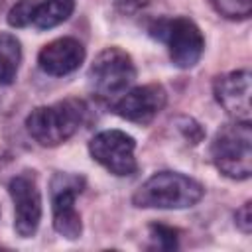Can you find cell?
<instances>
[{"label": "cell", "mask_w": 252, "mask_h": 252, "mask_svg": "<svg viewBox=\"0 0 252 252\" xmlns=\"http://www.w3.org/2000/svg\"><path fill=\"white\" fill-rule=\"evenodd\" d=\"M203 195L205 187L197 179L179 171H158L136 189L132 203L138 209H187Z\"/></svg>", "instance_id": "1"}, {"label": "cell", "mask_w": 252, "mask_h": 252, "mask_svg": "<svg viewBox=\"0 0 252 252\" xmlns=\"http://www.w3.org/2000/svg\"><path fill=\"white\" fill-rule=\"evenodd\" d=\"M87 106L79 98H65L33 108L26 118L28 134L43 148L67 142L83 124Z\"/></svg>", "instance_id": "2"}, {"label": "cell", "mask_w": 252, "mask_h": 252, "mask_svg": "<svg viewBox=\"0 0 252 252\" xmlns=\"http://www.w3.org/2000/svg\"><path fill=\"white\" fill-rule=\"evenodd\" d=\"M215 167L230 179H248L252 173V128L250 122H228L220 126L211 142Z\"/></svg>", "instance_id": "3"}, {"label": "cell", "mask_w": 252, "mask_h": 252, "mask_svg": "<svg viewBox=\"0 0 252 252\" xmlns=\"http://www.w3.org/2000/svg\"><path fill=\"white\" fill-rule=\"evenodd\" d=\"M150 35L163 41L169 59L179 69H191L205 51V37L199 26L189 18H161L150 26Z\"/></svg>", "instance_id": "4"}, {"label": "cell", "mask_w": 252, "mask_h": 252, "mask_svg": "<svg viewBox=\"0 0 252 252\" xmlns=\"http://www.w3.org/2000/svg\"><path fill=\"white\" fill-rule=\"evenodd\" d=\"M136 79V65L132 57L120 47L102 49L89 67L91 91L102 100H116Z\"/></svg>", "instance_id": "5"}, {"label": "cell", "mask_w": 252, "mask_h": 252, "mask_svg": "<svg viewBox=\"0 0 252 252\" xmlns=\"http://www.w3.org/2000/svg\"><path fill=\"white\" fill-rule=\"evenodd\" d=\"M51 213L53 228L67 240H77L83 234L81 215L75 209V199L85 187V177L75 173H55L51 183Z\"/></svg>", "instance_id": "6"}, {"label": "cell", "mask_w": 252, "mask_h": 252, "mask_svg": "<svg viewBox=\"0 0 252 252\" xmlns=\"http://www.w3.org/2000/svg\"><path fill=\"white\" fill-rule=\"evenodd\" d=\"M134 150L136 140L122 130H102L89 142L93 159L118 177L134 175L138 171Z\"/></svg>", "instance_id": "7"}, {"label": "cell", "mask_w": 252, "mask_h": 252, "mask_svg": "<svg viewBox=\"0 0 252 252\" xmlns=\"http://www.w3.org/2000/svg\"><path fill=\"white\" fill-rule=\"evenodd\" d=\"M8 193L14 203V230L22 238L37 232L41 220V193L32 171L18 173L8 183Z\"/></svg>", "instance_id": "8"}, {"label": "cell", "mask_w": 252, "mask_h": 252, "mask_svg": "<svg viewBox=\"0 0 252 252\" xmlns=\"http://www.w3.org/2000/svg\"><path fill=\"white\" fill-rule=\"evenodd\" d=\"M167 102V93L161 85L150 83L136 87L132 91H126L122 96H118L112 102V110L134 124H150L165 106Z\"/></svg>", "instance_id": "9"}, {"label": "cell", "mask_w": 252, "mask_h": 252, "mask_svg": "<svg viewBox=\"0 0 252 252\" xmlns=\"http://www.w3.org/2000/svg\"><path fill=\"white\" fill-rule=\"evenodd\" d=\"M217 102L234 120L250 122V71L238 69L219 75L213 83Z\"/></svg>", "instance_id": "10"}, {"label": "cell", "mask_w": 252, "mask_h": 252, "mask_svg": "<svg viewBox=\"0 0 252 252\" xmlns=\"http://www.w3.org/2000/svg\"><path fill=\"white\" fill-rule=\"evenodd\" d=\"M85 55H87L85 47L79 39L59 37L41 47L37 55V65L43 73L51 77H63L79 69L81 63L85 61Z\"/></svg>", "instance_id": "11"}, {"label": "cell", "mask_w": 252, "mask_h": 252, "mask_svg": "<svg viewBox=\"0 0 252 252\" xmlns=\"http://www.w3.org/2000/svg\"><path fill=\"white\" fill-rule=\"evenodd\" d=\"M75 10V0H41L33 8L32 24L37 30H51L63 24Z\"/></svg>", "instance_id": "12"}, {"label": "cell", "mask_w": 252, "mask_h": 252, "mask_svg": "<svg viewBox=\"0 0 252 252\" xmlns=\"http://www.w3.org/2000/svg\"><path fill=\"white\" fill-rule=\"evenodd\" d=\"M22 61V45L16 35L0 32V85H10L16 79Z\"/></svg>", "instance_id": "13"}, {"label": "cell", "mask_w": 252, "mask_h": 252, "mask_svg": "<svg viewBox=\"0 0 252 252\" xmlns=\"http://www.w3.org/2000/svg\"><path fill=\"white\" fill-rule=\"evenodd\" d=\"M213 8L228 20H246L252 12V0H209Z\"/></svg>", "instance_id": "14"}, {"label": "cell", "mask_w": 252, "mask_h": 252, "mask_svg": "<svg viewBox=\"0 0 252 252\" xmlns=\"http://www.w3.org/2000/svg\"><path fill=\"white\" fill-rule=\"evenodd\" d=\"M35 0H20L18 4H14L8 12V24L12 28H26L32 24V16H33V8H35Z\"/></svg>", "instance_id": "15"}, {"label": "cell", "mask_w": 252, "mask_h": 252, "mask_svg": "<svg viewBox=\"0 0 252 252\" xmlns=\"http://www.w3.org/2000/svg\"><path fill=\"white\" fill-rule=\"evenodd\" d=\"M150 236L161 250H175L177 248V230L165 224H152Z\"/></svg>", "instance_id": "16"}, {"label": "cell", "mask_w": 252, "mask_h": 252, "mask_svg": "<svg viewBox=\"0 0 252 252\" xmlns=\"http://www.w3.org/2000/svg\"><path fill=\"white\" fill-rule=\"evenodd\" d=\"M179 130L185 134V138H189L191 144H199L203 140V128L193 120V118H181L179 120Z\"/></svg>", "instance_id": "17"}, {"label": "cell", "mask_w": 252, "mask_h": 252, "mask_svg": "<svg viewBox=\"0 0 252 252\" xmlns=\"http://www.w3.org/2000/svg\"><path fill=\"white\" fill-rule=\"evenodd\" d=\"M234 219H236V226H238L244 234H248V232L252 230V203L246 201V203L236 211Z\"/></svg>", "instance_id": "18"}]
</instances>
